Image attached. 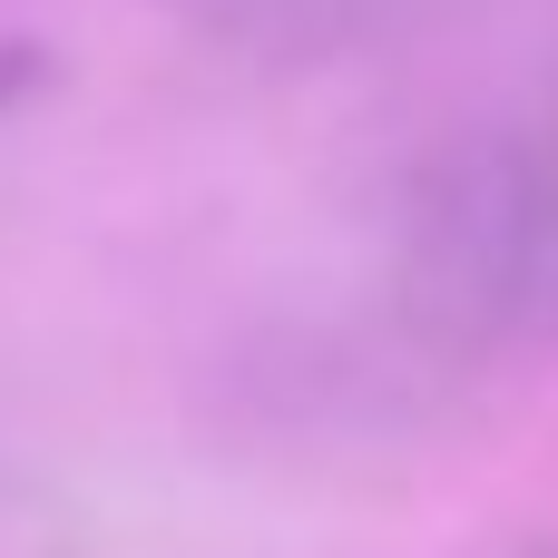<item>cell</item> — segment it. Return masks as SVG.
<instances>
[{
  "instance_id": "7a4b0ae2",
  "label": "cell",
  "mask_w": 558,
  "mask_h": 558,
  "mask_svg": "<svg viewBox=\"0 0 558 558\" xmlns=\"http://www.w3.org/2000/svg\"><path fill=\"white\" fill-rule=\"evenodd\" d=\"M177 10L206 39L255 49V59H343V49H373V39L422 29L451 0H177Z\"/></svg>"
},
{
  "instance_id": "6da1fadb",
  "label": "cell",
  "mask_w": 558,
  "mask_h": 558,
  "mask_svg": "<svg viewBox=\"0 0 558 558\" xmlns=\"http://www.w3.org/2000/svg\"><path fill=\"white\" fill-rule=\"evenodd\" d=\"M402 314L441 353L558 343V88L441 147L402 216Z\"/></svg>"
}]
</instances>
